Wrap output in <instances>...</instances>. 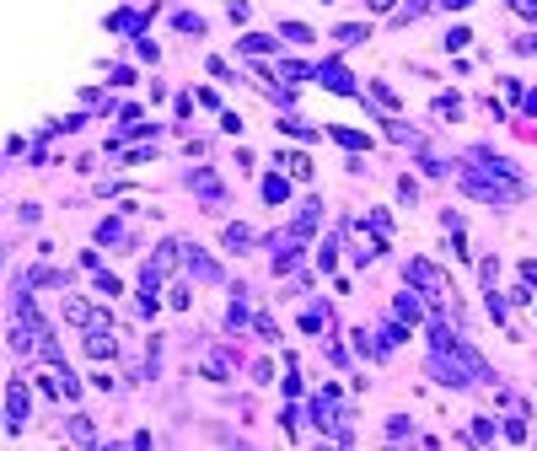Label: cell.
<instances>
[{
  "instance_id": "obj_1",
  "label": "cell",
  "mask_w": 537,
  "mask_h": 451,
  "mask_svg": "<svg viewBox=\"0 0 537 451\" xmlns=\"http://www.w3.org/2000/svg\"><path fill=\"white\" fill-rule=\"evenodd\" d=\"M462 188H467V199H484V205H511V199H521V178H500V172H484V167H467Z\"/></svg>"
},
{
  "instance_id": "obj_2",
  "label": "cell",
  "mask_w": 537,
  "mask_h": 451,
  "mask_svg": "<svg viewBox=\"0 0 537 451\" xmlns=\"http://www.w3.org/2000/svg\"><path fill=\"white\" fill-rule=\"evenodd\" d=\"M178 258H183V247H178V242H161L156 247V253H151V263H146V274H140V290H156V285L161 280H167V274H172V263H178Z\"/></svg>"
},
{
  "instance_id": "obj_3",
  "label": "cell",
  "mask_w": 537,
  "mask_h": 451,
  "mask_svg": "<svg viewBox=\"0 0 537 451\" xmlns=\"http://www.w3.org/2000/svg\"><path fill=\"white\" fill-rule=\"evenodd\" d=\"M403 274H408V285H414V290L446 295V274H440V268L430 263V258H408V268H403Z\"/></svg>"
},
{
  "instance_id": "obj_4",
  "label": "cell",
  "mask_w": 537,
  "mask_h": 451,
  "mask_svg": "<svg viewBox=\"0 0 537 451\" xmlns=\"http://www.w3.org/2000/svg\"><path fill=\"white\" fill-rule=\"evenodd\" d=\"M312 75H318V81H322V86H328V92H339V97H354V92H360V86H354V75H349V70H344V65H339V60H328V65H318V70H312Z\"/></svg>"
},
{
  "instance_id": "obj_5",
  "label": "cell",
  "mask_w": 537,
  "mask_h": 451,
  "mask_svg": "<svg viewBox=\"0 0 537 451\" xmlns=\"http://www.w3.org/2000/svg\"><path fill=\"white\" fill-rule=\"evenodd\" d=\"M86 354H92V360H113V354H119V339L97 322V328H86Z\"/></svg>"
},
{
  "instance_id": "obj_6",
  "label": "cell",
  "mask_w": 537,
  "mask_h": 451,
  "mask_svg": "<svg viewBox=\"0 0 537 451\" xmlns=\"http://www.w3.org/2000/svg\"><path fill=\"white\" fill-rule=\"evenodd\" d=\"M6 414H11V430L27 419V387H22V381H11V387H6Z\"/></svg>"
},
{
  "instance_id": "obj_7",
  "label": "cell",
  "mask_w": 537,
  "mask_h": 451,
  "mask_svg": "<svg viewBox=\"0 0 537 451\" xmlns=\"http://www.w3.org/2000/svg\"><path fill=\"white\" fill-rule=\"evenodd\" d=\"M322 328H328V301L301 306V333H322Z\"/></svg>"
},
{
  "instance_id": "obj_8",
  "label": "cell",
  "mask_w": 537,
  "mask_h": 451,
  "mask_svg": "<svg viewBox=\"0 0 537 451\" xmlns=\"http://www.w3.org/2000/svg\"><path fill=\"white\" fill-rule=\"evenodd\" d=\"M183 263H188V268H194L199 280H220V268H215V263H210V258H205V253H199V247H183Z\"/></svg>"
},
{
  "instance_id": "obj_9",
  "label": "cell",
  "mask_w": 537,
  "mask_h": 451,
  "mask_svg": "<svg viewBox=\"0 0 537 451\" xmlns=\"http://www.w3.org/2000/svg\"><path fill=\"white\" fill-rule=\"evenodd\" d=\"M65 317H70L75 328H92V322H97V312H92V306H86L81 295H70V301H65Z\"/></svg>"
},
{
  "instance_id": "obj_10",
  "label": "cell",
  "mask_w": 537,
  "mask_h": 451,
  "mask_svg": "<svg viewBox=\"0 0 537 451\" xmlns=\"http://www.w3.org/2000/svg\"><path fill=\"white\" fill-rule=\"evenodd\" d=\"M285 199H291V183H285L280 172H268L264 178V205H285Z\"/></svg>"
},
{
  "instance_id": "obj_11",
  "label": "cell",
  "mask_w": 537,
  "mask_h": 451,
  "mask_svg": "<svg viewBox=\"0 0 537 451\" xmlns=\"http://www.w3.org/2000/svg\"><path fill=\"white\" fill-rule=\"evenodd\" d=\"M226 247H232V253H247V247H253V226L232 220V226H226Z\"/></svg>"
},
{
  "instance_id": "obj_12",
  "label": "cell",
  "mask_w": 537,
  "mask_h": 451,
  "mask_svg": "<svg viewBox=\"0 0 537 451\" xmlns=\"http://www.w3.org/2000/svg\"><path fill=\"white\" fill-rule=\"evenodd\" d=\"M188 188H199L205 199H220V178L215 172H188Z\"/></svg>"
},
{
  "instance_id": "obj_13",
  "label": "cell",
  "mask_w": 537,
  "mask_h": 451,
  "mask_svg": "<svg viewBox=\"0 0 537 451\" xmlns=\"http://www.w3.org/2000/svg\"><path fill=\"white\" fill-rule=\"evenodd\" d=\"M392 317H398V322H419V301H414L408 290H403L398 301H392Z\"/></svg>"
},
{
  "instance_id": "obj_14",
  "label": "cell",
  "mask_w": 537,
  "mask_h": 451,
  "mask_svg": "<svg viewBox=\"0 0 537 451\" xmlns=\"http://www.w3.org/2000/svg\"><path fill=\"white\" fill-rule=\"evenodd\" d=\"M274 70H280L285 81H312V70H318V65H301V60H280Z\"/></svg>"
},
{
  "instance_id": "obj_15",
  "label": "cell",
  "mask_w": 537,
  "mask_h": 451,
  "mask_svg": "<svg viewBox=\"0 0 537 451\" xmlns=\"http://www.w3.org/2000/svg\"><path fill=\"white\" fill-rule=\"evenodd\" d=\"M387 140H392V146H414V151L425 146V140H419V134L408 129V124H387Z\"/></svg>"
},
{
  "instance_id": "obj_16",
  "label": "cell",
  "mask_w": 537,
  "mask_h": 451,
  "mask_svg": "<svg viewBox=\"0 0 537 451\" xmlns=\"http://www.w3.org/2000/svg\"><path fill=\"white\" fill-rule=\"evenodd\" d=\"M172 27H178V33H188V38H199V33H205V22H199L194 11H172Z\"/></svg>"
},
{
  "instance_id": "obj_17",
  "label": "cell",
  "mask_w": 537,
  "mask_h": 451,
  "mask_svg": "<svg viewBox=\"0 0 537 451\" xmlns=\"http://www.w3.org/2000/svg\"><path fill=\"white\" fill-rule=\"evenodd\" d=\"M242 54H274V38H264V33H247V38H242Z\"/></svg>"
},
{
  "instance_id": "obj_18",
  "label": "cell",
  "mask_w": 537,
  "mask_h": 451,
  "mask_svg": "<svg viewBox=\"0 0 537 451\" xmlns=\"http://www.w3.org/2000/svg\"><path fill=\"white\" fill-rule=\"evenodd\" d=\"M333 140L349 146V151H371V140H366V134H354V129H333Z\"/></svg>"
},
{
  "instance_id": "obj_19",
  "label": "cell",
  "mask_w": 537,
  "mask_h": 451,
  "mask_svg": "<svg viewBox=\"0 0 537 451\" xmlns=\"http://www.w3.org/2000/svg\"><path fill=\"white\" fill-rule=\"evenodd\" d=\"M97 242H113V247H119L124 242V226H119V220H102V226H97Z\"/></svg>"
},
{
  "instance_id": "obj_20",
  "label": "cell",
  "mask_w": 537,
  "mask_h": 451,
  "mask_svg": "<svg viewBox=\"0 0 537 451\" xmlns=\"http://www.w3.org/2000/svg\"><path fill=\"white\" fill-rule=\"evenodd\" d=\"M467 435H473L478 446H489V440H494V419H473V430H467Z\"/></svg>"
},
{
  "instance_id": "obj_21",
  "label": "cell",
  "mask_w": 537,
  "mask_h": 451,
  "mask_svg": "<svg viewBox=\"0 0 537 451\" xmlns=\"http://www.w3.org/2000/svg\"><path fill=\"white\" fill-rule=\"evenodd\" d=\"M280 33L291 38V43H312V27H306V22H285Z\"/></svg>"
},
{
  "instance_id": "obj_22",
  "label": "cell",
  "mask_w": 537,
  "mask_h": 451,
  "mask_svg": "<svg viewBox=\"0 0 537 451\" xmlns=\"http://www.w3.org/2000/svg\"><path fill=\"white\" fill-rule=\"evenodd\" d=\"M285 167H291V178H312V156H295V151H291Z\"/></svg>"
},
{
  "instance_id": "obj_23",
  "label": "cell",
  "mask_w": 537,
  "mask_h": 451,
  "mask_svg": "<svg viewBox=\"0 0 537 451\" xmlns=\"http://www.w3.org/2000/svg\"><path fill=\"white\" fill-rule=\"evenodd\" d=\"M371 97H376L381 108H398V97H392V86H387V81H371Z\"/></svg>"
},
{
  "instance_id": "obj_24",
  "label": "cell",
  "mask_w": 537,
  "mask_h": 451,
  "mask_svg": "<svg viewBox=\"0 0 537 451\" xmlns=\"http://www.w3.org/2000/svg\"><path fill=\"white\" fill-rule=\"evenodd\" d=\"M285 134H295V140H318V129L301 124V119H285Z\"/></svg>"
},
{
  "instance_id": "obj_25",
  "label": "cell",
  "mask_w": 537,
  "mask_h": 451,
  "mask_svg": "<svg viewBox=\"0 0 537 451\" xmlns=\"http://www.w3.org/2000/svg\"><path fill=\"white\" fill-rule=\"evenodd\" d=\"M435 113H446V119H457V113H462V102H457V92H446V97H435Z\"/></svg>"
},
{
  "instance_id": "obj_26",
  "label": "cell",
  "mask_w": 537,
  "mask_h": 451,
  "mask_svg": "<svg viewBox=\"0 0 537 451\" xmlns=\"http://www.w3.org/2000/svg\"><path fill=\"white\" fill-rule=\"evenodd\" d=\"M371 232H376V237L392 232V215H387V210H371Z\"/></svg>"
},
{
  "instance_id": "obj_27",
  "label": "cell",
  "mask_w": 537,
  "mask_h": 451,
  "mask_svg": "<svg viewBox=\"0 0 537 451\" xmlns=\"http://www.w3.org/2000/svg\"><path fill=\"white\" fill-rule=\"evenodd\" d=\"M360 38H366V27H360V22H344L339 27V43H360Z\"/></svg>"
},
{
  "instance_id": "obj_28",
  "label": "cell",
  "mask_w": 537,
  "mask_h": 451,
  "mask_svg": "<svg viewBox=\"0 0 537 451\" xmlns=\"http://www.w3.org/2000/svg\"><path fill=\"white\" fill-rule=\"evenodd\" d=\"M97 290H102V295H119V274H108V268H97Z\"/></svg>"
},
{
  "instance_id": "obj_29",
  "label": "cell",
  "mask_w": 537,
  "mask_h": 451,
  "mask_svg": "<svg viewBox=\"0 0 537 451\" xmlns=\"http://www.w3.org/2000/svg\"><path fill=\"white\" fill-rule=\"evenodd\" d=\"M339 263V242H322V253H318V268H333Z\"/></svg>"
},
{
  "instance_id": "obj_30",
  "label": "cell",
  "mask_w": 537,
  "mask_h": 451,
  "mask_svg": "<svg viewBox=\"0 0 537 451\" xmlns=\"http://www.w3.org/2000/svg\"><path fill=\"white\" fill-rule=\"evenodd\" d=\"M467 38H473L467 27H452V33H446V49H467Z\"/></svg>"
},
{
  "instance_id": "obj_31",
  "label": "cell",
  "mask_w": 537,
  "mask_h": 451,
  "mask_svg": "<svg viewBox=\"0 0 537 451\" xmlns=\"http://www.w3.org/2000/svg\"><path fill=\"white\" fill-rule=\"evenodd\" d=\"M419 167H425L430 178H446V161H440V156H419Z\"/></svg>"
},
{
  "instance_id": "obj_32",
  "label": "cell",
  "mask_w": 537,
  "mask_h": 451,
  "mask_svg": "<svg viewBox=\"0 0 537 451\" xmlns=\"http://www.w3.org/2000/svg\"><path fill=\"white\" fill-rule=\"evenodd\" d=\"M70 435H75V440H97V435H92V425H86V419H81V414H75V419H70Z\"/></svg>"
},
{
  "instance_id": "obj_33",
  "label": "cell",
  "mask_w": 537,
  "mask_h": 451,
  "mask_svg": "<svg viewBox=\"0 0 537 451\" xmlns=\"http://www.w3.org/2000/svg\"><path fill=\"white\" fill-rule=\"evenodd\" d=\"M425 6H430V0H408V6H403V11H398V22H414V16L425 11Z\"/></svg>"
},
{
  "instance_id": "obj_34",
  "label": "cell",
  "mask_w": 537,
  "mask_h": 451,
  "mask_svg": "<svg viewBox=\"0 0 537 451\" xmlns=\"http://www.w3.org/2000/svg\"><path fill=\"white\" fill-rule=\"evenodd\" d=\"M408 435V419H387V440H403Z\"/></svg>"
},
{
  "instance_id": "obj_35",
  "label": "cell",
  "mask_w": 537,
  "mask_h": 451,
  "mask_svg": "<svg viewBox=\"0 0 537 451\" xmlns=\"http://www.w3.org/2000/svg\"><path fill=\"white\" fill-rule=\"evenodd\" d=\"M511 11L516 16H537V0H511Z\"/></svg>"
},
{
  "instance_id": "obj_36",
  "label": "cell",
  "mask_w": 537,
  "mask_h": 451,
  "mask_svg": "<svg viewBox=\"0 0 537 451\" xmlns=\"http://www.w3.org/2000/svg\"><path fill=\"white\" fill-rule=\"evenodd\" d=\"M521 280H526V285H537V263H532V258L521 263Z\"/></svg>"
},
{
  "instance_id": "obj_37",
  "label": "cell",
  "mask_w": 537,
  "mask_h": 451,
  "mask_svg": "<svg viewBox=\"0 0 537 451\" xmlns=\"http://www.w3.org/2000/svg\"><path fill=\"white\" fill-rule=\"evenodd\" d=\"M521 108H526V113H537V86H532V92H521Z\"/></svg>"
},
{
  "instance_id": "obj_38",
  "label": "cell",
  "mask_w": 537,
  "mask_h": 451,
  "mask_svg": "<svg viewBox=\"0 0 537 451\" xmlns=\"http://www.w3.org/2000/svg\"><path fill=\"white\" fill-rule=\"evenodd\" d=\"M440 6H446V11H462V6H467V0H440Z\"/></svg>"
},
{
  "instance_id": "obj_39",
  "label": "cell",
  "mask_w": 537,
  "mask_h": 451,
  "mask_svg": "<svg viewBox=\"0 0 537 451\" xmlns=\"http://www.w3.org/2000/svg\"><path fill=\"white\" fill-rule=\"evenodd\" d=\"M366 6H371V11H387V6H392V0H366Z\"/></svg>"
}]
</instances>
